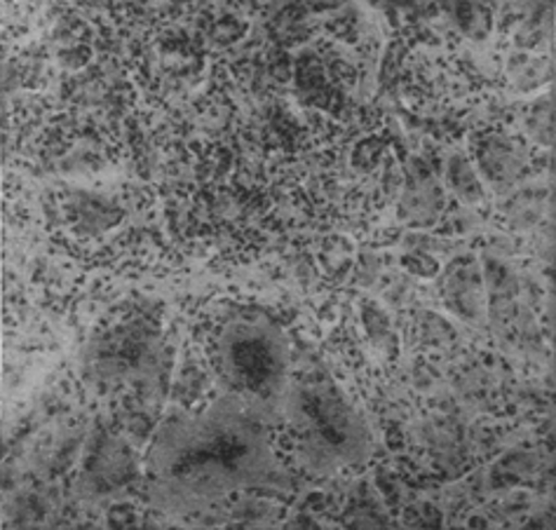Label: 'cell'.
<instances>
[{
  "mask_svg": "<svg viewBox=\"0 0 556 530\" xmlns=\"http://www.w3.org/2000/svg\"><path fill=\"white\" fill-rule=\"evenodd\" d=\"M146 350H151V343L146 341V336L125 333L104 343V350H101L99 355V364L104 366L106 371L127 374L141 364Z\"/></svg>",
  "mask_w": 556,
  "mask_h": 530,
  "instance_id": "cell-4",
  "label": "cell"
},
{
  "mask_svg": "<svg viewBox=\"0 0 556 530\" xmlns=\"http://www.w3.org/2000/svg\"><path fill=\"white\" fill-rule=\"evenodd\" d=\"M222 369L236 396L258 416L285 402L289 388L287 343L268 324H232L222 341Z\"/></svg>",
  "mask_w": 556,
  "mask_h": 530,
  "instance_id": "cell-3",
  "label": "cell"
},
{
  "mask_svg": "<svg viewBox=\"0 0 556 530\" xmlns=\"http://www.w3.org/2000/svg\"><path fill=\"white\" fill-rule=\"evenodd\" d=\"M254 408L240 396L160 434L153 449L157 489L169 500L222 495L275 472Z\"/></svg>",
  "mask_w": 556,
  "mask_h": 530,
  "instance_id": "cell-1",
  "label": "cell"
},
{
  "mask_svg": "<svg viewBox=\"0 0 556 530\" xmlns=\"http://www.w3.org/2000/svg\"><path fill=\"white\" fill-rule=\"evenodd\" d=\"M451 176H460V181H453V188H456V193L463 200H477L479 198V184L472 176V169L465 165L463 160H453L451 165Z\"/></svg>",
  "mask_w": 556,
  "mask_h": 530,
  "instance_id": "cell-5",
  "label": "cell"
},
{
  "mask_svg": "<svg viewBox=\"0 0 556 530\" xmlns=\"http://www.w3.org/2000/svg\"><path fill=\"white\" fill-rule=\"evenodd\" d=\"M282 406L305 465L317 472H333L369 455L367 422L329 378H305L289 386Z\"/></svg>",
  "mask_w": 556,
  "mask_h": 530,
  "instance_id": "cell-2",
  "label": "cell"
}]
</instances>
